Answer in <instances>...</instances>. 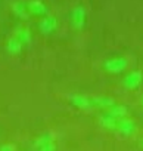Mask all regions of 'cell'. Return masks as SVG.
<instances>
[{"label": "cell", "instance_id": "obj_17", "mask_svg": "<svg viewBox=\"0 0 143 151\" xmlns=\"http://www.w3.org/2000/svg\"><path fill=\"white\" fill-rule=\"evenodd\" d=\"M142 105H143V96H142Z\"/></svg>", "mask_w": 143, "mask_h": 151}, {"label": "cell", "instance_id": "obj_14", "mask_svg": "<svg viewBox=\"0 0 143 151\" xmlns=\"http://www.w3.org/2000/svg\"><path fill=\"white\" fill-rule=\"evenodd\" d=\"M52 141H55V138H53L52 133H43V135H40V136L34 141V147H36V148H40L41 145H44V144H47V142H52Z\"/></svg>", "mask_w": 143, "mask_h": 151}, {"label": "cell", "instance_id": "obj_6", "mask_svg": "<svg viewBox=\"0 0 143 151\" xmlns=\"http://www.w3.org/2000/svg\"><path fill=\"white\" fill-rule=\"evenodd\" d=\"M56 25H58V21L55 17H44L40 22H38V30L41 34L47 36V34H52L55 30H56Z\"/></svg>", "mask_w": 143, "mask_h": 151}, {"label": "cell", "instance_id": "obj_13", "mask_svg": "<svg viewBox=\"0 0 143 151\" xmlns=\"http://www.w3.org/2000/svg\"><path fill=\"white\" fill-rule=\"evenodd\" d=\"M15 37L19 39L22 45H30V43H31V33H30L28 28H24V27L16 28V34H15Z\"/></svg>", "mask_w": 143, "mask_h": 151}, {"label": "cell", "instance_id": "obj_18", "mask_svg": "<svg viewBox=\"0 0 143 151\" xmlns=\"http://www.w3.org/2000/svg\"><path fill=\"white\" fill-rule=\"evenodd\" d=\"M142 147H143V141H142Z\"/></svg>", "mask_w": 143, "mask_h": 151}, {"label": "cell", "instance_id": "obj_3", "mask_svg": "<svg viewBox=\"0 0 143 151\" xmlns=\"http://www.w3.org/2000/svg\"><path fill=\"white\" fill-rule=\"evenodd\" d=\"M142 83H143V73L139 71V70H134V71L128 73L125 77H124V80H122V86L127 91H134Z\"/></svg>", "mask_w": 143, "mask_h": 151}, {"label": "cell", "instance_id": "obj_15", "mask_svg": "<svg viewBox=\"0 0 143 151\" xmlns=\"http://www.w3.org/2000/svg\"><path fill=\"white\" fill-rule=\"evenodd\" d=\"M37 150L38 151H56V144H55V141H52V142H47V144L41 145Z\"/></svg>", "mask_w": 143, "mask_h": 151}, {"label": "cell", "instance_id": "obj_10", "mask_svg": "<svg viewBox=\"0 0 143 151\" xmlns=\"http://www.w3.org/2000/svg\"><path fill=\"white\" fill-rule=\"evenodd\" d=\"M22 46H24V45L21 43L19 39H16V37H11V39L8 40V43H6V50H8L11 55H18V53H21Z\"/></svg>", "mask_w": 143, "mask_h": 151}, {"label": "cell", "instance_id": "obj_9", "mask_svg": "<svg viewBox=\"0 0 143 151\" xmlns=\"http://www.w3.org/2000/svg\"><path fill=\"white\" fill-rule=\"evenodd\" d=\"M90 99H92L93 107H99V108H108L109 110L111 107L115 105V101L109 96H93Z\"/></svg>", "mask_w": 143, "mask_h": 151}, {"label": "cell", "instance_id": "obj_12", "mask_svg": "<svg viewBox=\"0 0 143 151\" xmlns=\"http://www.w3.org/2000/svg\"><path fill=\"white\" fill-rule=\"evenodd\" d=\"M111 116H114L115 119H124L125 116H127V113H128V110H127V107L125 105H122V104H115L114 107H111L109 108V111H108Z\"/></svg>", "mask_w": 143, "mask_h": 151}, {"label": "cell", "instance_id": "obj_11", "mask_svg": "<svg viewBox=\"0 0 143 151\" xmlns=\"http://www.w3.org/2000/svg\"><path fill=\"white\" fill-rule=\"evenodd\" d=\"M12 11H14V14H15L18 18H21V19H27L28 15H30L28 6H27L25 3H22V2L14 3V5H12Z\"/></svg>", "mask_w": 143, "mask_h": 151}, {"label": "cell", "instance_id": "obj_5", "mask_svg": "<svg viewBox=\"0 0 143 151\" xmlns=\"http://www.w3.org/2000/svg\"><path fill=\"white\" fill-rule=\"evenodd\" d=\"M117 132L124 135V136H131L136 132V123L133 120L127 119V117L120 119L118 123H117Z\"/></svg>", "mask_w": 143, "mask_h": 151}, {"label": "cell", "instance_id": "obj_8", "mask_svg": "<svg viewBox=\"0 0 143 151\" xmlns=\"http://www.w3.org/2000/svg\"><path fill=\"white\" fill-rule=\"evenodd\" d=\"M99 123L102 127L108 129V130H117V123H118V119H115L114 116H111L109 113L106 114H102L99 117Z\"/></svg>", "mask_w": 143, "mask_h": 151}, {"label": "cell", "instance_id": "obj_1", "mask_svg": "<svg viewBox=\"0 0 143 151\" xmlns=\"http://www.w3.org/2000/svg\"><path fill=\"white\" fill-rule=\"evenodd\" d=\"M128 67V61L124 56H114L103 62V70L111 74H120Z\"/></svg>", "mask_w": 143, "mask_h": 151}, {"label": "cell", "instance_id": "obj_4", "mask_svg": "<svg viewBox=\"0 0 143 151\" xmlns=\"http://www.w3.org/2000/svg\"><path fill=\"white\" fill-rule=\"evenodd\" d=\"M69 101L74 107H77L78 110H83V111H90L93 108L92 99L89 96H84V95H80V93L69 95Z\"/></svg>", "mask_w": 143, "mask_h": 151}, {"label": "cell", "instance_id": "obj_7", "mask_svg": "<svg viewBox=\"0 0 143 151\" xmlns=\"http://www.w3.org/2000/svg\"><path fill=\"white\" fill-rule=\"evenodd\" d=\"M28 6V11L31 15H36V17H44L47 14V6L40 2V0H31V2L27 5Z\"/></svg>", "mask_w": 143, "mask_h": 151}, {"label": "cell", "instance_id": "obj_16", "mask_svg": "<svg viewBox=\"0 0 143 151\" xmlns=\"http://www.w3.org/2000/svg\"><path fill=\"white\" fill-rule=\"evenodd\" d=\"M0 151H16V148L14 144H3L0 145Z\"/></svg>", "mask_w": 143, "mask_h": 151}, {"label": "cell", "instance_id": "obj_2", "mask_svg": "<svg viewBox=\"0 0 143 151\" xmlns=\"http://www.w3.org/2000/svg\"><path fill=\"white\" fill-rule=\"evenodd\" d=\"M86 19H87V12L84 6L78 5L71 11V25H73V28L81 30L86 24Z\"/></svg>", "mask_w": 143, "mask_h": 151}]
</instances>
